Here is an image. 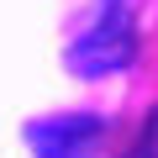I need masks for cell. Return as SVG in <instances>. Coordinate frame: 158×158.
<instances>
[{"instance_id": "cell-1", "label": "cell", "mask_w": 158, "mask_h": 158, "mask_svg": "<svg viewBox=\"0 0 158 158\" xmlns=\"http://www.w3.org/2000/svg\"><path fill=\"white\" fill-rule=\"evenodd\" d=\"M137 58V21L121 0H106V16L74 37L69 53H63V69L79 74V79H106V74H121L127 63Z\"/></svg>"}, {"instance_id": "cell-3", "label": "cell", "mask_w": 158, "mask_h": 158, "mask_svg": "<svg viewBox=\"0 0 158 158\" xmlns=\"http://www.w3.org/2000/svg\"><path fill=\"white\" fill-rule=\"evenodd\" d=\"M121 158H158V116H148V132H142V142H137L132 153H121Z\"/></svg>"}, {"instance_id": "cell-2", "label": "cell", "mask_w": 158, "mask_h": 158, "mask_svg": "<svg viewBox=\"0 0 158 158\" xmlns=\"http://www.w3.org/2000/svg\"><path fill=\"white\" fill-rule=\"evenodd\" d=\"M27 148L37 158H100V148H106V116H95V111L42 116V121L27 127Z\"/></svg>"}]
</instances>
